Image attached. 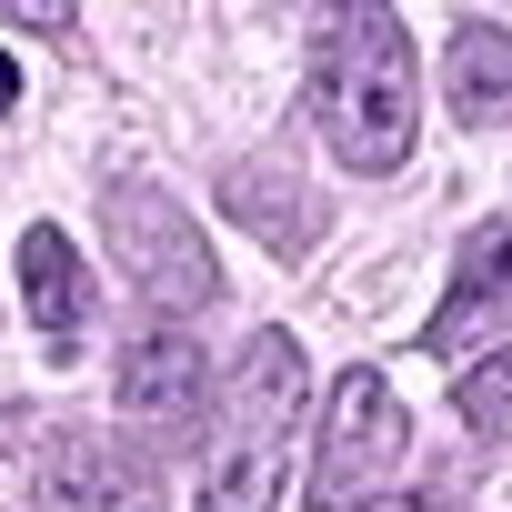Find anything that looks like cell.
Masks as SVG:
<instances>
[{
    "mask_svg": "<svg viewBox=\"0 0 512 512\" xmlns=\"http://www.w3.org/2000/svg\"><path fill=\"white\" fill-rule=\"evenodd\" d=\"M312 121H322V141H332L342 171H402L412 161L422 81H412V41H402L392 0H332V11H322Z\"/></svg>",
    "mask_w": 512,
    "mask_h": 512,
    "instance_id": "cell-1",
    "label": "cell"
},
{
    "mask_svg": "<svg viewBox=\"0 0 512 512\" xmlns=\"http://www.w3.org/2000/svg\"><path fill=\"white\" fill-rule=\"evenodd\" d=\"M312 422V372L292 332H251L231 362V392L211 402V462H201V512H282L292 452Z\"/></svg>",
    "mask_w": 512,
    "mask_h": 512,
    "instance_id": "cell-2",
    "label": "cell"
},
{
    "mask_svg": "<svg viewBox=\"0 0 512 512\" xmlns=\"http://www.w3.org/2000/svg\"><path fill=\"white\" fill-rule=\"evenodd\" d=\"M402 452H412L402 392H392L372 362H352V372L332 382V402H322V442H312V512H362V502H382V492H392V472H402Z\"/></svg>",
    "mask_w": 512,
    "mask_h": 512,
    "instance_id": "cell-3",
    "label": "cell"
},
{
    "mask_svg": "<svg viewBox=\"0 0 512 512\" xmlns=\"http://www.w3.org/2000/svg\"><path fill=\"white\" fill-rule=\"evenodd\" d=\"M101 231H111V251H121V272L141 282V302H161V312H201V302H221L211 241H201V221H191L161 181L121 171V181L101 191Z\"/></svg>",
    "mask_w": 512,
    "mask_h": 512,
    "instance_id": "cell-4",
    "label": "cell"
},
{
    "mask_svg": "<svg viewBox=\"0 0 512 512\" xmlns=\"http://www.w3.org/2000/svg\"><path fill=\"white\" fill-rule=\"evenodd\" d=\"M502 342H512V221H482L462 241V272H452L442 312L422 322V352L472 362V352H502Z\"/></svg>",
    "mask_w": 512,
    "mask_h": 512,
    "instance_id": "cell-5",
    "label": "cell"
},
{
    "mask_svg": "<svg viewBox=\"0 0 512 512\" xmlns=\"http://www.w3.org/2000/svg\"><path fill=\"white\" fill-rule=\"evenodd\" d=\"M121 412H131V432H151V452L191 442L211 422V362H201V342L191 332H141L121 352Z\"/></svg>",
    "mask_w": 512,
    "mask_h": 512,
    "instance_id": "cell-6",
    "label": "cell"
},
{
    "mask_svg": "<svg viewBox=\"0 0 512 512\" xmlns=\"http://www.w3.org/2000/svg\"><path fill=\"white\" fill-rule=\"evenodd\" d=\"M41 512H161V472L111 432L41 442Z\"/></svg>",
    "mask_w": 512,
    "mask_h": 512,
    "instance_id": "cell-7",
    "label": "cell"
},
{
    "mask_svg": "<svg viewBox=\"0 0 512 512\" xmlns=\"http://www.w3.org/2000/svg\"><path fill=\"white\" fill-rule=\"evenodd\" d=\"M21 292H31L41 352H51V362H71V352L91 342V322H101V292H91V272H81L71 231H51V221H31V231H21Z\"/></svg>",
    "mask_w": 512,
    "mask_h": 512,
    "instance_id": "cell-8",
    "label": "cell"
},
{
    "mask_svg": "<svg viewBox=\"0 0 512 512\" xmlns=\"http://www.w3.org/2000/svg\"><path fill=\"white\" fill-rule=\"evenodd\" d=\"M221 211L262 241V251H282V262H302V251L322 241V191H302V181H282L272 161H241V171H221Z\"/></svg>",
    "mask_w": 512,
    "mask_h": 512,
    "instance_id": "cell-9",
    "label": "cell"
},
{
    "mask_svg": "<svg viewBox=\"0 0 512 512\" xmlns=\"http://www.w3.org/2000/svg\"><path fill=\"white\" fill-rule=\"evenodd\" d=\"M442 91H452L462 121H512V31L462 21L452 51H442Z\"/></svg>",
    "mask_w": 512,
    "mask_h": 512,
    "instance_id": "cell-10",
    "label": "cell"
},
{
    "mask_svg": "<svg viewBox=\"0 0 512 512\" xmlns=\"http://www.w3.org/2000/svg\"><path fill=\"white\" fill-rule=\"evenodd\" d=\"M452 412H462V432H482V442H512V342L462 362V382H452Z\"/></svg>",
    "mask_w": 512,
    "mask_h": 512,
    "instance_id": "cell-11",
    "label": "cell"
},
{
    "mask_svg": "<svg viewBox=\"0 0 512 512\" xmlns=\"http://www.w3.org/2000/svg\"><path fill=\"white\" fill-rule=\"evenodd\" d=\"M0 21H21V31H71V0H0Z\"/></svg>",
    "mask_w": 512,
    "mask_h": 512,
    "instance_id": "cell-12",
    "label": "cell"
},
{
    "mask_svg": "<svg viewBox=\"0 0 512 512\" xmlns=\"http://www.w3.org/2000/svg\"><path fill=\"white\" fill-rule=\"evenodd\" d=\"M21 101V71H11V51H0V111H11Z\"/></svg>",
    "mask_w": 512,
    "mask_h": 512,
    "instance_id": "cell-13",
    "label": "cell"
},
{
    "mask_svg": "<svg viewBox=\"0 0 512 512\" xmlns=\"http://www.w3.org/2000/svg\"><path fill=\"white\" fill-rule=\"evenodd\" d=\"M362 512H442V502H392V492H382V502H362Z\"/></svg>",
    "mask_w": 512,
    "mask_h": 512,
    "instance_id": "cell-14",
    "label": "cell"
}]
</instances>
